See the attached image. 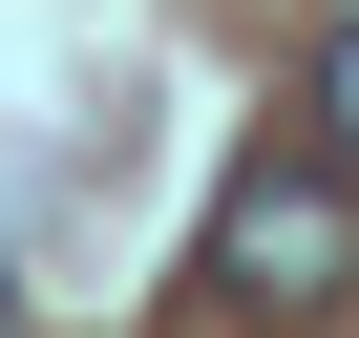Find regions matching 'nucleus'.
I'll return each mask as SVG.
<instances>
[{
  "instance_id": "f03ea898",
  "label": "nucleus",
  "mask_w": 359,
  "mask_h": 338,
  "mask_svg": "<svg viewBox=\"0 0 359 338\" xmlns=\"http://www.w3.org/2000/svg\"><path fill=\"white\" fill-rule=\"evenodd\" d=\"M296 148H338V169H359V22L317 43V85H296Z\"/></svg>"
},
{
  "instance_id": "f257e3e1",
  "label": "nucleus",
  "mask_w": 359,
  "mask_h": 338,
  "mask_svg": "<svg viewBox=\"0 0 359 338\" xmlns=\"http://www.w3.org/2000/svg\"><path fill=\"white\" fill-rule=\"evenodd\" d=\"M212 296H254V317L359 296V169L338 148H254L233 191H212Z\"/></svg>"
}]
</instances>
